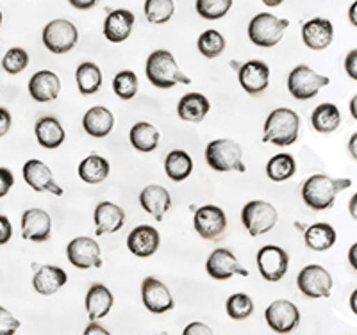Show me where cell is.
Instances as JSON below:
<instances>
[{
  "label": "cell",
  "instance_id": "32",
  "mask_svg": "<svg viewBox=\"0 0 357 335\" xmlns=\"http://www.w3.org/2000/svg\"><path fill=\"white\" fill-rule=\"evenodd\" d=\"M337 234L329 223H314L305 231V247L312 251H327L336 244Z\"/></svg>",
  "mask_w": 357,
  "mask_h": 335
},
{
  "label": "cell",
  "instance_id": "29",
  "mask_svg": "<svg viewBox=\"0 0 357 335\" xmlns=\"http://www.w3.org/2000/svg\"><path fill=\"white\" fill-rule=\"evenodd\" d=\"M211 109V104L202 93H188L184 95L177 104V114L181 120L190 123H200Z\"/></svg>",
  "mask_w": 357,
  "mask_h": 335
},
{
  "label": "cell",
  "instance_id": "41",
  "mask_svg": "<svg viewBox=\"0 0 357 335\" xmlns=\"http://www.w3.org/2000/svg\"><path fill=\"white\" fill-rule=\"evenodd\" d=\"M232 0H197V13L206 20H220L229 13Z\"/></svg>",
  "mask_w": 357,
  "mask_h": 335
},
{
  "label": "cell",
  "instance_id": "46",
  "mask_svg": "<svg viewBox=\"0 0 357 335\" xmlns=\"http://www.w3.org/2000/svg\"><path fill=\"white\" fill-rule=\"evenodd\" d=\"M183 335H215V334H213V330L207 327L206 323L193 321V323H190L186 328H184Z\"/></svg>",
  "mask_w": 357,
  "mask_h": 335
},
{
  "label": "cell",
  "instance_id": "22",
  "mask_svg": "<svg viewBox=\"0 0 357 335\" xmlns=\"http://www.w3.org/2000/svg\"><path fill=\"white\" fill-rule=\"evenodd\" d=\"M61 91V81L57 77V73L50 70H40L29 81V93L40 104H47L59 97Z\"/></svg>",
  "mask_w": 357,
  "mask_h": 335
},
{
  "label": "cell",
  "instance_id": "19",
  "mask_svg": "<svg viewBox=\"0 0 357 335\" xmlns=\"http://www.w3.org/2000/svg\"><path fill=\"white\" fill-rule=\"evenodd\" d=\"M238 79H240L241 88L250 97H256L263 93L270 84V68L263 61H248L240 68Z\"/></svg>",
  "mask_w": 357,
  "mask_h": 335
},
{
  "label": "cell",
  "instance_id": "52",
  "mask_svg": "<svg viewBox=\"0 0 357 335\" xmlns=\"http://www.w3.org/2000/svg\"><path fill=\"white\" fill-rule=\"evenodd\" d=\"M356 254H357V244H352L349 250V260L352 263L354 270H357V260H356Z\"/></svg>",
  "mask_w": 357,
  "mask_h": 335
},
{
  "label": "cell",
  "instance_id": "44",
  "mask_svg": "<svg viewBox=\"0 0 357 335\" xmlns=\"http://www.w3.org/2000/svg\"><path fill=\"white\" fill-rule=\"evenodd\" d=\"M13 184H15L13 171L8 170V168H0V198H4L11 191Z\"/></svg>",
  "mask_w": 357,
  "mask_h": 335
},
{
  "label": "cell",
  "instance_id": "2",
  "mask_svg": "<svg viewBox=\"0 0 357 335\" xmlns=\"http://www.w3.org/2000/svg\"><path fill=\"white\" fill-rule=\"evenodd\" d=\"M301 134V116L289 107H279L268 114L264 121L263 143H272L275 146L295 145Z\"/></svg>",
  "mask_w": 357,
  "mask_h": 335
},
{
  "label": "cell",
  "instance_id": "5",
  "mask_svg": "<svg viewBox=\"0 0 357 335\" xmlns=\"http://www.w3.org/2000/svg\"><path fill=\"white\" fill-rule=\"evenodd\" d=\"M288 25L289 20H286V18H277L272 13H259L250 20L248 38L257 47L270 49V47H275L282 40Z\"/></svg>",
  "mask_w": 357,
  "mask_h": 335
},
{
  "label": "cell",
  "instance_id": "45",
  "mask_svg": "<svg viewBox=\"0 0 357 335\" xmlns=\"http://www.w3.org/2000/svg\"><path fill=\"white\" fill-rule=\"evenodd\" d=\"M13 237V225L8 216L0 215V247H4Z\"/></svg>",
  "mask_w": 357,
  "mask_h": 335
},
{
  "label": "cell",
  "instance_id": "13",
  "mask_svg": "<svg viewBox=\"0 0 357 335\" xmlns=\"http://www.w3.org/2000/svg\"><path fill=\"white\" fill-rule=\"evenodd\" d=\"M66 257H68L70 264L79 270L102 267L100 247L93 237H88V235L72 239L66 247Z\"/></svg>",
  "mask_w": 357,
  "mask_h": 335
},
{
  "label": "cell",
  "instance_id": "27",
  "mask_svg": "<svg viewBox=\"0 0 357 335\" xmlns=\"http://www.w3.org/2000/svg\"><path fill=\"white\" fill-rule=\"evenodd\" d=\"M68 282V275L66 271L59 266H41L40 270L34 273L33 287L34 291L41 296H52L56 295L65 283Z\"/></svg>",
  "mask_w": 357,
  "mask_h": 335
},
{
  "label": "cell",
  "instance_id": "18",
  "mask_svg": "<svg viewBox=\"0 0 357 335\" xmlns=\"http://www.w3.org/2000/svg\"><path fill=\"white\" fill-rule=\"evenodd\" d=\"M161 244V235L151 225H138L127 235V248L139 258L152 257Z\"/></svg>",
  "mask_w": 357,
  "mask_h": 335
},
{
  "label": "cell",
  "instance_id": "53",
  "mask_svg": "<svg viewBox=\"0 0 357 335\" xmlns=\"http://www.w3.org/2000/svg\"><path fill=\"white\" fill-rule=\"evenodd\" d=\"M356 203H357V196H356V194H354V196H352V200H350V205H349V209H350V215H352V218H354V219L357 218Z\"/></svg>",
  "mask_w": 357,
  "mask_h": 335
},
{
  "label": "cell",
  "instance_id": "16",
  "mask_svg": "<svg viewBox=\"0 0 357 335\" xmlns=\"http://www.w3.org/2000/svg\"><path fill=\"white\" fill-rule=\"evenodd\" d=\"M142 299L146 311L152 314H165L175 305L170 289L155 276H146L142 282Z\"/></svg>",
  "mask_w": 357,
  "mask_h": 335
},
{
  "label": "cell",
  "instance_id": "34",
  "mask_svg": "<svg viewBox=\"0 0 357 335\" xmlns=\"http://www.w3.org/2000/svg\"><path fill=\"white\" fill-rule=\"evenodd\" d=\"M341 113L334 104H320L311 114L312 129L320 134H331L340 127Z\"/></svg>",
  "mask_w": 357,
  "mask_h": 335
},
{
  "label": "cell",
  "instance_id": "20",
  "mask_svg": "<svg viewBox=\"0 0 357 335\" xmlns=\"http://www.w3.org/2000/svg\"><path fill=\"white\" fill-rule=\"evenodd\" d=\"M139 205L155 221H162L165 215L172 207V196L167 187L159 186V184H151V186L143 187V191L139 193Z\"/></svg>",
  "mask_w": 357,
  "mask_h": 335
},
{
  "label": "cell",
  "instance_id": "56",
  "mask_svg": "<svg viewBox=\"0 0 357 335\" xmlns=\"http://www.w3.org/2000/svg\"><path fill=\"white\" fill-rule=\"evenodd\" d=\"M264 6H268V8H277V6H280L284 0H263Z\"/></svg>",
  "mask_w": 357,
  "mask_h": 335
},
{
  "label": "cell",
  "instance_id": "42",
  "mask_svg": "<svg viewBox=\"0 0 357 335\" xmlns=\"http://www.w3.org/2000/svg\"><path fill=\"white\" fill-rule=\"evenodd\" d=\"M29 65V54L24 49H9L6 52V56L2 57V68L4 72L11 73V75H18V73L24 72Z\"/></svg>",
  "mask_w": 357,
  "mask_h": 335
},
{
  "label": "cell",
  "instance_id": "36",
  "mask_svg": "<svg viewBox=\"0 0 357 335\" xmlns=\"http://www.w3.org/2000/svg\"><path fill=\"white\" fill-rule=\"evenodd\" d=\"M296 171V162L291 154L273 155L266 164V177L273 182H284Z\"/></svg>",
  "mask_w": 357,
  "mask_h": 335
},
{
  "label": "cell",
  "instance_id": "30",
  "mask_svg": "<svg viewBox=\"0 0 357 335\" xmlns=\"http://www.w3.org/2000/svg\"><path fill=\"white\" fill-rule=\"evenodd\" d=\"M130 145L138 152L151 154L159 146V130L149 121H138L129 132Z\"/></svg>",
  "mask_w": 357,
  "mask_h": 335
},
{
  "label": "cell",
  "instance_id": "23",
  "mask_svg": "<svg viewBox=\"0 0 357 335\" xmlns=\"http://www.w3.org/2000/svg\"><path fill=\"white\" fill-rule=\"evenodd\" d=\"M302 40L311 50L327 49L334 40V25L327 18H312L302 25Z\"/></svg>",
  "mask_w": 357,
  "mask_h": 335
},
{
  "label": "cell",
  "instance_id": "54",
  "mask_svg": "<svg viewBox=\"0 0 357 335\" xmlns=\"http://www.w3.org/2000/svg\"><path fill=\"white\" fill-rule=\"evenodd\" d=\"M356 9H357V4H356V2H354V4H352V8H350V13H349V15H350V20H352V25H354V27H356V25H357V18H356Z\"/></svg>",
  "mask_w": 357,
  "mask_h": 335
},
{
  "label": "cell",
  "instance_id": "25",
  "mask_svg": "<svg viewBox=\"0 0 357 335\" xmlns=\"http://www.w3.org/2000/svg\"><path fill=\"white\" fill-rule=\"evenodd\" d=\"M114 303L113 293L107 289L104 283H93L86 293V312H88L89 321H98V319L106 318L111 312Z\"/></svg>",
  "mask_w": 357,
  "mask_h": 335
},
{
  "label": "cell",
  "instance_id": "14",
  "mask_svg": "<svg viewBox=\"0 0 357 335\" xmlns=\"http://www.w3.org/2000/svg\"><path fill=\"white\" fill-rule=\"evenodd\" d=\"M24 180L27 182V186L31 189L38 191V193H50L54 196H63V187L54 180V175L50 168L45 164L40 159H31L24 164Z\"/></svg>",
  "mask_w": 357,
  "mask_h": 335
},
{
  "label": "cell",
  "instance_id": "3",
  "mask_svg": "<svg viewBox=\"0 0 357 335\" xmlns=\"http://www.w3.org/2000/svg\"><path fill=\"white\" fill-rule=\"evenodd\" d=\"M146 79L159 89H170L175 84H191V79L184 75L168 50H155L149 56L145 66Z\"/></svg>",
  "mask_w": 357,
  "mask_h": 335
},
{
  "label": "cell",
  "instance_id": "37",
  "mask_svg": "<svg viewBox=\"0 0 357 335\" xmlns=\"http://www.w3.org/2000/svg\"><path fill=\"white\" fill-rule=\"evenodd\" d=\"M197 49L207 59H215L220 54L225 50V38L215 31V29H209L206 33H202L197 41Z\"/></svg>",
  "mask_w": 357,
  "mask_h": 335
},
{
  "label": "cell",
  "instance_id": "4",
  "mask_svg": "<svg viewBox=\"0 0 357 335\" xmlns=\"http://www.w3.org/2000/svg\"><path fill=\"white\" fill-rule=\"evenodd\" d=\"M206 162L211 170L220 171V173H227V171H240L245 173L243 162V150L232 139H213L206 146Z\"/></svg>",
  "mask_w": 357,
  "mask_h": 335
},
{
  "label": "cell",
  "instance_id": "17",
  "mask_svg": "<svg viewBox=\"0 0 357 335\" xmlns=\"http://www.w3.org/2000/svg\"><path fill=\"white\" fill-rule=\"evenodd\" d=\"M52 234V218L43 209H27L22 215V237L33 242H45Z\"/></svg>",
  "mask_w": 357,
  "mask_h": 335
},
{
  "label": "cell",
  "instance_id": "1",
  "mask_svg": "<svg viewBox=\"0 0 357 335\" xmlns=\"http://www.w3.org/2000/svg\"><path fill=\"white\" fill-rule=\"evenodd\" d=\"M352 178H333L329 175H312L302 186V200L311 210H329L341 191L352 187Z\"/></svg>",
  "mask_w": 357,
  "mask_h": 335
},
{
  "label": "cell",
  "instance_id": "58",
  "mask_svg": "<svg viewBox=\"0 0 357 335\" xmlns=\"http://www.w3.org/2000/svg\"><path fill=\"white\" fill-rule=\"evenodd\" d=\"M0 24H2V11H0Z\"/></svg>",
  "mask_w": 357,
  "mask_h": 335
},
{
  "label": "cell",
  "instance_id": "47",
  "mask_svg": "<svg viewBox=\"0 0 357 335\" xmlns=\"http://www.w3.org/2000/svg\"><path fill=\"white\" fill-rule=\"evenodd\" d=\"M345 70H347V75H349L352 81H356L357 79V52L356 50H352V52L347 56Z\"/></svg>",
  "mask_w": 357,
  "mask_h": 335
},
{
  "label": "cell",
  "instance_id": "49",
  "mask_svg": "<svg viewBox=\"0 0 357 335\" xmlns=\"http://www.w3.org/2000/svg\"><path fill=\"white\" fill-rule=\"evenodd\" d=\"M82 335H111V334H109V330H107V328H104L102 325H98L97 321H91V323L86 327L84 334H82Z\"/></svg>",
  "mask_w": 357,
  "mask_h": 335
},
{
  "label": "cell",
  "instance_id": "6",
  "mask_svg": "<svg viewBox=\"0 0 357 335\" xmlns=\"http://www.w3.org/2000/svg\"><path fill=\"white\" fill-rule=\"evenodd\" d=\"M277 219H279L277 209L264 200H252L241 210V223L252 237L272 231L277 225Z\"/></svg>",
  "mask_w": 357,
  "mask_h": 335
},
{
  "label": "cell",
  "instance_id": "51",
  "mask_svg": "<svg viewBox=\"0 0 357 335\" xmlns=\"http://www.w3.org/2000/svg\"><path fill=\"white\" fill-rule=\"evenodd\" d=\"M349 152L352 155V159H357V134H352V138H350Z\"/></svg>",
  "mask_w": 357,
  "mask_h": 335
},
{
  "label": "cell",
  "instance_id": "10",
  "mask_svg": "<svg viewBox=\"0 0 357 335\" xmlns=\"http://www.w3.org/2000/svg\"><path fill=\"white\" fill-rule=\"evenodd\" d=\"M79 40L77 27L68 20H52L43 29V45L52 54H66Z\"/></svg>",
  "mask_w": 357,
  "mask_h": 335
},
{
  "label": "cell",
  "instance_id": "24",
  "mask_svg": "<svg viewBox=\"0 0 357 335\" xmlns=\"http://www.w3.org/2000/svg\"><path fill=\"white\" fill-rule=\"evenodd\" d=\"M134 15L127 9H114L104 22V36L111 43H123L130 36L134 27Z\"/></svg>",
  "mask_w": 357,
  "mask_h": 335
},
{
  "label": "cell",
  "instance_id": "50",
  "mask_svg": "<svg viewBox=\"0 0 357 335\" xmlns=\"http://www.w3.org/2000/svg\"><path fill=\"white\" fill-rule=\"evenodd\" d=\"M70 4L75 9H81V11H86V9H91L98 0H68Z\"/></svg>",
  "mask_w": 357,
  "mask_h": 335
},
{
  "label": "cell",
  "instance_id": "8",
  "mask_svg": "<svg viewBox=\"0 0 357 335\" xmlns=\"http://www.w3.org/2000/svg\"><path fill=\"white\" fill-rule=\"evenodd\" d=\"M296 286L307 298H329L333 291V276L320 264H309L296 276Z\"/></svg>",
  "mask_w": 357,
  "mask_h": 335
},
{
  "label": "cell",
  "instance_id": "12",
  "mask_svg": "<svg viewBox=\"0 0 357 335\" xmlns=\"http://www.w3.org/2000/svg\"><path fill=\"white\" fill-rule=\"evenodd\" d=\"M268 327L277 334H289L301 323V311L289 299H275L264 311Z\"/></svg>",
  "mask_w": 357,
  "mask_h": 335
},
{
  "label": "cell",
  "instance_id": "26",
  "mask_svg": "<svg viewBox=\"0 0 357 335\" xmlns=\"http://www.w3.org/2000/svg\"><path fill=\"white\" fill-rule=\"evenodd\" d=\"M82 127H84L88 136L102 139L109 136L111 130H113L114 116L104 105H93L91 109L86 111L84 118H82Z\"/></svg>",
  "mask_w": 357,
  "mask_h": 335
},
{
  "label": "cell",
  "instance_id": "7",
  "mask_svg": "<svg viewBox=\"0 0 357 335\" xmlns=\"http://www.w3.org/2000/svg\"><path fill=\"white\" fill-rule=\"evenodd\" d=\"M329 84V77L320 75L307 65H298L288 75V91L295 100H311L321 88Z\"/></svg>",
  "mask_w": 357,
  "mask_h": 335
},
{
  "label": "cell",
  "instance_id": "11",
  "mask_svg": "<svg viewBox=\"0 0 357 335\" xmlns=\"http://www.w3.org/2000/svg\"><path fill=\"white\" fill-rule=\"evenodd\" d=\"M193 226L202 239L218 241L227 231V216L218 205H204L195 210Z\"/></svg>",
  "mask_w": 357,
  "mask_h": 335
},
{
  "label": "cell",
  "instance_id": "28",
  "mask_svg": "<svg viewBox=\"0 0 357 335\" xmlns=\"http://www.w3.org/2000/svg\"><path fill=\"white\" fill-rule=\"evenodd\" d=\"M34 134L40 143V146L47 150H56L65 143L66 132L59 120L54 116H43L36 121L34 125Z\"/></svg>",
  "mask_w": 357,
  "mask_h": 335
},
{
  "label": "cell",
  "instance_id": "35",
  "mask_svg": "<svg viewBox=\"0 0 357 335\" xmlns=\"http://www.w3.org/2000/svg\"><path fill=\"white\" fill-rule=\"evenodd\" d=\"M75 81H77V88L81 91L82 97H89L95 95L98 89L102 88V72L95 63H82L79 65L77 72H75Z\"/></svg>",
  "mask_w": 357,
  "mask_h": 335
},
{
  "label": "cell",
  "instance_id": "48",
  "mask_svg": "<svg viewBox=\"0 0 357 335\" xmlns=\"http://www.w3.org/2000/svg\"><path fill=\"white\" fill-rule=\"evenodd\" d=\"M11 113H9L8 109H4V107H0V138L9 132V129H11Z\"/></svg>",
  "mask_w": 357,
  "mask_h": 335
},
{
  "label": "cell",
  "instance_id": "39",
  "mask_svg": "<svg viewBox=\"0 0 357 335\" xmlns=\"http://www.w3.org/2000/svg\"><path fill=\"white\" fill-rule=\"evenodd\" d=\"M113 91L122 100H132L136 93H138V77H136V73L130 72V70H123V72L116 73L113 79Z\"/></svg>",
  "mask_w": 357,
  "mask_h": 335
},
{
  "label": "cell",
  "instance_id": "38",
  "mask_svg": "<svg viewBox=\"0 0 357 335\" xmlns=\"http://www.w3.org/2000/svg\"><path fill=\"white\" fill-rule=\"evenodd\" d=\"M174 0H146L145 2V17L154 25L167 24L174 17Z\"/></svg>",
  "mask_w": 357,
  "mask_h": 335
},
{
  "label": "cell",
  "instance_id": "33",
  "mask_svg": "<svg viewBox=\"0 0 357 335\" xmlns=\"http://www.w3.org/2000/svg\"><path fill=\"white\" fill-rule=\"evenodd\" d=\"M165 171L174 182H183L193 171V159L184 150H172L165 159Z\"/></svg>",
  "mask_w": 357,
  "mask_h": 335
},
{
  "label": "cell",
  "instance_id": "57",
  "mask_svg": "<svg viewBox=\"0 0 357 335\" xmlns=\"http://www.w3.org/2000/svg\"><path fill=\"white\" fill-rule=\"evenodd\" d=\"M352 311L357 312V309H356V291L352 293Z\"/></svg>",
  "mask_w": 357,
  "mask_h": 335
},
{
  "label": "cell",
  "instance_id": "40",
  "mask_svg": "<svg viewBox=\"0 0 357 335\" xmlns=\"http://www.w3.org/2000/svg\"><path fill=\"white\" fill-rule=\"evenodd\" d=\"M225 309H227L229 318L234 321H243V319L250 318L254 312V302L245 293H236V295L229 296Z\"/></svg>",
  "mask_w": 357,
  "mask_h": 335
},
{
  "label": "cell",
  "instance_id": "15",
  "mask_svg": "<svg viewBox=\"0 0 357 335\" xmlns=\"http://www.w3.org/2000/svg\"><path fill=\"white\" fill-rule=\"evenodd\" d=\"M206 271L211 279L222 280V282L223 280H229L234 275L248 276V270H245L241 266V263L236 258V255L231 250H227V248H216L207 257Z\"/></svg>",
  "mask_w": 357,
  "mask_h": 335
},
{
  "label": "cell",
  "instance_id": "21",
  "mask_svg": "<svg viewBox=\"0 0 357 335\" xmlns=\"http://www.w3.org/2000/svg\"><path fill=\"white\" fill-rule=\"evenodd\" d=\"M97 235L114 234L126 225V210L113 202H100L93 212Z\"/></svg>",
  "mask_w": 357,
  "mask_h": 335
},
{
  "label": "cell",
  "instance_id": "43",
  "mask_svg": "<svg viewBox=\"0 0 357 335\" xmlns=\"http://www.w3.org/2000/svg\"><path fill=\"white\" fill-rule=\"evenodd\" d=\"M18 328H20V321L8 309L0 307V335H15Z\"/></svg>",
  "mask_w": 357,
  "mask_h": 335
},
{
  "label": "cell",
  "instance_id": "55",
  "mask_svg": "<svg viewBox=\"0 0 357 335\" xmlns=\"http://www.w3.org/2000/svg\"><path fill=\"white\" fill-rule=\"evenodd\" d=\"M350 113H352L354 118H357V98L352 97V100H350Z\"/></svg>",
  "mask_w": 357,
  "mask_h": 335
},
{
  "label": "cell",
  "instance_id": "31",
  "mask_svg": "<svg viewBox=\"0 0 357 335\" xmlns=\"http://www.w3.org/2000/svg\"><path fill=\"white\" fill-rule=\"evenodd\" d=\"M79 177L86 184H100L109 177L111 166L106 157L98 154H91L86 159H82L79 164Z\"/></svg>",
  "mask_w": 357,
  "mask_h": 335
},
{
  "label": "cell",
  "instance_id": "9",
  "mask_svg": "<svg viewBox=\"0 0 357 335\" xmlns=\"http://www.w3.org/2000/svg\"><path fill=\"white\" fill-rule=\"evenodd\" d=\"M257 270L266 282H279L284 279L289 267V255L284 248L266 244L257 251Z\"/></svg>",
  "mask_w": 357,
  "mask_h": 335
}]
</instances>
